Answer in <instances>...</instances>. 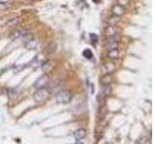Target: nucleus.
<instances>
[{
	"label": "nucleus",
	"mask_w": 154,
	"mask_h": 144,
	"mask_svg": "<svg viewBox=\"0 0 154 144\" xmlns=\"http://www.w3.org/2000/svg\"><path fill=\"white\" fill-rule=\"evenodd\" d=\"M56 101L58 103H61V104H67L69 103L71 99H72V94L69 90L67 89H62L59 90L58 92L56 93Z\"/></svg>",
	"instance_id": "1"
},
{
	"label": "nucleus",
	"mask_w": 154,
	"mask_h": 144,
	"mask_svg": "<svg viewBox=\"0 0 154 144\" xmlns=\"http://www.w3.org/2000/svg\"><path fill=\"white\" fill-rule=\"evenodd\" d=\"M108 56L110 59H117L119 57V42L115 38L108 41Z\"/></svg>",
	"instance_id": "2"
},
{
	"label": "nucleus",
	"mask_w": 154,
	"mask_h": 144,
	"mask_svg": "<svg viewBox=\"0 0 154 144\" xmlns=\"http://www.w3.org/2000/svg\"><path fill=\"white\" fill-rule=\"evenodd\" d=\"M48 96V91L45 88H38L35 93H34V100L36 103H42L46 100Z\"/></svg>",
	"instance_id": "3"
},
{
	"label": "nucleus",
	"mask_w": 154,
	"mask_h": 144,
	"mask_svg": "<svg viewBox=\"0 0 154 144\" xmlns=\"http://www.w3.org/2000/svg\"><path fill=\"white\" fill-rule=\"evenodd\" d=\"M24 44H25V47L27 49H37V47L38 46V40H36V38H33L32 37L29 38H26L25 40V42H24Z\"/></svg>",
	"instance_id": "4"
},
{
	"label": "nucleus",
	"mask_w": 154,
	"mask_h": 144,
	"mask_svg": "<svg viewBox=\"0 0 154 144\" xmlns=\"http://www.w3.org/2000/svg\"><path fill=\"white\" fill-rule=\"evenodd\" d=\"M47 83H48V78H47V76L42 75V76H41L40 78H38V79L36 81L35 86H36V88H45V86H46Z\"/></svg>",
	"instance_id": "5"
},
{
	"label": "nucleus",
	"mask_w": 154,
	"mask_h": 144,
	"mask_svg": "<svg viewBox=\"0 0 154 144\" xmlns=\"http://www.w3.org/2000/svg\"><path fill=\"white\" fill-rule=\"evenodd\" d=\"M12 5L11 0H0V11H6Z\"/></svg>",
	"instance_id": "6"
},
{
	"label": "nucleus",
	"mask_w": 154,
	"mask_h": 144,
	"mask_svg": "<svg viewBox=\"0 0 154 144\" xmlns=\"http://www.w3.org/2000/svg\"><path fill=\"white\" fill-rule=\"evenodd\" d=\"M25 31H22V30H17V31H14L12 34H11V36H10V38H12V40H17V38H21L22 36H25L26 34L24 33Z\"/></svg>",
	"instance_id": "7"
},
{
	"label": "nucleus",
	"mask_w": 154,
	"mask_h": 144,
	"mask_svg": "<svg viewBox=\"0 0 154 144\" xmlns=\"http://www.w3.org/2000/svg\"><path fill=\"white\" fill-rule=\"evenodd\" d=\"M86 136V130L85 129H78L74 133V137L76 139H83Z\"/></svg>",
	"instance_id": "8"
},
{
	"label": "nucleus",
	"mask_w": 154,
	"mask_h": 144,
	"mask_svg": "<svg viewBox=\"0 0 154 144\" xmlns=\"http://www.w3.org/2000/svg\"><path fill=\"white\" fill-rule=\"evenodd\" d=\"M83 56L85 58H87V59H91L93 56H94V54H93V52H91L90 49H85L83 51Z\"/></svg>",
	"instance_id": "9"
},
{
	"label": "nucleus",
	"mask_w": 154,
	"mask_h": 144,
	"mask_svg": "<svg viewBox=\"0 0 154 144\" xmlns=\"http://www.w3.org/2000/svg\"><path fill=\"white\" fill-rule=\"evenodd\" d=\"M111 92H112V88H111V86L106 84L105 85V88H104V94L105 95H110Z\"/></svg>",
	"instance_id": "10"
},
{
	"label": "nucleus",
	"mask_w": 154,
	"mask_h": 144,
	"mask_svg": "<svg viewBox=\"0 0 154 144\" xmlns=\"http://www.w3.org/2000/svg\"><path fill=\"white\" fill-rule=\"evenodd\" d=\"M93 1H94V3H96V4H97V3H99V2L101 1V0H93Z\"/></svg>",
	"instance_id": "11"
}]
</instances>
